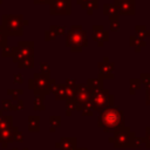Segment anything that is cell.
Returning a JSON list of instances; mask_svg holds the SVG:
<instances>
[{
  "mask_svg": "<svg viewBox=\"0 0 150 150\" xmlns=\"http://www.w3.org/2000/svg\"><path fill=\"white\" fill-rule=\"evenodd\" d=\"M100 123L103 127L108 128L109 130L115 129L116 127H118L122 123V114L115 109L105 110L100 117Z\"/></svg>",
  "mask_w": 150,
  "mask_h": 150,
  "instance_id": "obj_1",
  "label": "cell"
},
{
  "mask_svg": "<svg viewBox=\"0 0 150 150\" xmlns=\"http://www.w3.org/2000/svg\"><path fill=\"white\" fill-rule=\"evenodd\" d=\"M53 12H56V13H68L69 12V6L68 5H64L63 1H59L56 4H54V7H53Z\"/></svg>",
  "mask_w": 150,
  "mask_h": 150,
  "instance_id": "obj_2",
  "label": "cell"
}]
</instances>
